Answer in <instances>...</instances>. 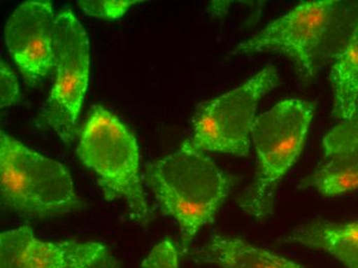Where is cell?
<instances>
[{
    "instance_id": "cell-1",
    "label": "cell",
    "mask_w": 358,
    "mask_h": 268,
    "mask_svg": "<svg viewBox=\"0 0 358 268\" xmlns=\"http://www.w3.org/2000/svg\"><path fill=\"white\" fill-rule=\"evenodd\" d=\"M358 24V3L322 0L303 2L240 43L234 55L277 52L294 63L307 83L334 62Z\"/></svg>"
},
{
    "instance_id": "cell-2",
    "label": "cell",
    "mask_w": 358,
    "mask_h": 268,
    "mask_svg": "<svg viewBox=\"0 0 358 268\" xmlns=\"http://www.w3.org/2000/svg\"><path fill=\"white\" fill-rule=\"evenodd\" d=\"M144 178L161 211L178 222L180 255L189 252L201 228L215 221L235 183L208 155L185 141L148 164Z\"/></svg>"
},
{
    "instance_id": "cell-3",
    "label": "cell",
    "mask_w": 358,
    "mask_h": 268,
    "mask_svg": "<svg viewBox=\"0 0 358 268\" xmlns=\"http://www.w3.org/2000/svg\"><path fill=\"white\" fill-rule=\"evenodd\" d=\"M314 114L312 102L289 98L255 119L251 139L257 156V174L238 198L244 213L257 219L272 213L279 183L302 153Z\"/></svg>"
},
{
    "instance_id": "cell-4",
    "label": "cell",
    "mask_w": 358,
    "mask_h": 268,
    "mask_svg": "<svg viewBox=\"0 0 358 268\" xmlns=\"http://www.w3.org/2000/svg\"><path fill=\"white\" fill-rule=\"evenodd\" d=\"M76 153L97 176L109 202H126L131 215L141 225L152 219L144 195L141 153L133 132L103 106H94L80 132Z\"/></svg>"
},
{
    "instance_id": "cell-5",
    "label": "cell",
    "mask_w": 358,
    "mask_h": 268,
    "mask_svg": "<svg viewBox=\"0 0 358 268\" xmlns=\"http://www.w3.org/2000/svg\"><path fill=\"white\" fill-rule=\"evenodd\" d=\"M0 135L2 206L34 218L56 217L84 208L64 165L4 132Z\"/></svg>"
},
{
    "instance_id": "cell-6",
    "label": "cell",
    "mask_w": 358,
    "mask_h": 268,
    "mask_svg": "<svg viewBox=\"0 0 358 268\" xmlns=\"http://www.w3.org/2000/svg\"><path fill=\"white\" fill-rule=\"evenodd\" d=\"M55 83L37 115L39 127L51 128L65 143L78 134V121L88 89L90 43L86 30L71 10L55 21Z\"/></svg>"
},
{
    "instance_id": "cell-7",
    "label": "cell",
    "mask_w": 358,
    "mask_h": 268,
    "mask_svg": "<svg viewBox=\"0 0 358 268\" xmlns=\"http://www.w3.org/2000/svg\"><path fill=\"white\" fill-rule=\"evenodd\" d=\"M278 84V71L268 64L237 88L203 102L185 143L199 151L248 156L259 100Z\"/></svg>"
},
{
    "instance_id": "cell-8",
    "label": "cell",
    "mask_w": 358,
    "mask_h": 268,
    "mask_svg": "<svg viewBox=\"0 0 358 268\" xmlns=\"http://www.w3.org/2000/svg\"><path fill=\"white\" fill-rule=\"evenodd\" d=\"M56 15L51 2L30 0L20 4L4 28L6 48L30 86L54 69Z\"/></svg>"
},
{
    "instance_id": "cell-9",
    "label": "cell",
    "mask_w": 358,
    "mask_h": 268,
    "mask_svg": "<svg viewBox=\"0 0 358 268\" xmlns=\"http://www.w3.org/2000/svg\"><path fill=\"white\" fill-rule=\"evenodd\" d=\"M110 254L95 241H43L30 226L0 235V268H71L99 260Z\"/></svg>"
},
{
    "instance_id": "cell-10",
    "label": "cell",
    "mask_w": 358,
    "mask_h": 268,
    "mask_svg": "<svg viewBox=\"0 0 358 268\" xmlns=\"http://www.w3.org/2000/svg\"><path fill=\"white\" fill-rule=\"evenodd\" d=\"M192 258L220 268H303L285 257L222 234H213L203 247L192 253Z\"/></svg>"
},
{
    "instance_id": "cell-11",
    "label": "cell",
    "mask_w": 358,
    "mask_h": 268,
    "mask_svg": "<svg viewBox=\"0 0 358 268\" xmlns=\"http://www.w3.org/2000/svg\"><path fill=\"white\" fill-rule=\"evenodd\" d=\"M279 241L324 251L345 267L358 268V221L346 224L312 222L296 228Z\"/></svg>"
},
{
    "instance_id": "cell-12",
    "label": "cell",
    "mask_w": 358,
    "mask_h": 268,
    "mask_svg": "<svg viewBox=\"0 0 358 268\" xmlns=\"http://www.w3.org/2000/svg\"><path fill=\"white\" fill-rule=\"evenodd\" d=\"M333 114L340 121L358 113V24L331 69Z\"/></svg>"
},
{
    "instance_id": "cell-13",
    "label": "cell",
    "mask_w": 358,
    "mask_h": 268,
    "mask_svg": "<svg viewBox=\"0 0 358 268\" xmlns=\"http://www.w3.org/2000/svg\"><path fill=\"white\" fill-rule=\"evenodd\" d=\"M302 187H314L325 196H336L358 189V148L325 155Z\"/></svg>"
},
{
    "instance_id": "cell-14",
    "label": "cell",
    "mask_w": 358,
    "mask_h": 268,
    "mask_svg": "<svg viewBox=\"0 0 358 268\" xmlns=\"http://www.w3.org/2000/svg\"><path fill=\"white\" fill-rule=\"evenodd\" d=\"M325 155L358 148V113L341 121L322 141Z\"/></svg>"
},
{
    "instance_id": "cell-15",
    "label": "cell",
    "mask_w": 358,
    "mask_h": 268,
    "mask_svg": "<svg viewBox=\"0 0 358 268\" xmlns=\"http://www.w3.org/2000/svg\"><path fill=\"white\" fill-rule=\"evenodd\" d=\"M141 1L136 0H103V1H91V0H80L78 6L85 14L96 18L115 20L122 18L127 10Z\"/></svg>"
},
{
    "instance_id": "cell-16",
    "label": "cell",
    "mask_w": 358,
    "mask_h": 268,
    "mask_svg": "<svg viewBox=\"0 0 358 268\" xmlns=\"http://www.w3.org/2000/svg\"><path fill=\"white\" fill-rule=\"evenodd\" d=\"M141 268H178V249L171 239H164L144 259Z\"/></svg>"
},
{
    "instance_id": "cell-17",
    "label": "cell",
    "mask_w": 358,
    "mask_h": 268,
    "mask_svg": "<svg viewBox=\"0 0 358 268\" xmlns=\"http://www.w3.org/2000/svg\"><path fill=\"white\" fill-rule=\"evenodd\" d=\"M0 89H1V93H0L1 108L14 106L21 99L18 78L3 60L0 63Z\"/></svg>"
},
{
    "instance_id": "cell-18",
    "label": "cell",
    "mask_w": 358,
    "mask_h": 268,
    "mask_svg": "<svg viewBox=\"0 0 358 268\" xmlns=\"http://www.w3.org/2000/svg\"><path fill=\"white\" fill-rule=\"evenodd\" d=\"M71 268H121L117 259L109 254L99 260L94 261V262L86 263V265H78Z\"/></svg>"
}]
</instances>
